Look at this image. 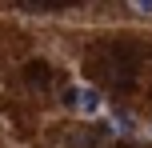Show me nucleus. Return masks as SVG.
I'll return each instance as SVG.
<instances>
[{"mask_svg": "<svg viewBox=\"0 0 152 148\" xmlns=\"http://www.w3.org/2000/svg\"><path fill=\"white\" fill-rule=\"evenodd\" d=\"M132 8H136V12H148V16H152V0H132Z\"/></svg>", "mask_w": 152, "mask_h": 148, "instance_id": "obj_5", "label": "nucleus"}, {"mask_svg": "<svg viewBox=\"0 0 152 148\" xmlns=\"http://www.w3.org/2000/svg\"><path fill=\"white\" fill-rule=\"evenodd\" d=\"M100 92L96 88H88V84H76V88H68V92H64V108L68 112H80V116H96L100 112Z\"/></svg>", "mask_w": 152, "mask_h": 148, "instance_id": "obj_2", "label": "nucleus"}, {"mask_svg": "<svg viewBox=\"0 0 152 148\" xmlns=\"http://www.w3.org/2000/svg\"><path fill=\"white\" fill-rule=\"evenodd\" d=\"M76 0H20V8L28 12H60V8H72Z\"/></svg>", "mask_w": 152, "mask_h": 148, "instance_id": "obj_3", "label": "nucleus"}, {"mask_svg": "<svg viewBox=\"0 0 152 148\" xmlns=\"http://www.w3.org/2000/svg\"><path fill=\"white\" fill-rule=\"evenodd\" d=\"M28 80H32V84H44V80H52V68H44V64H28Z\"/></svg>", "mask_w": 152, "mask_h": 148, "instance_id": "obj_4", "label": "nucleus"}, {"mask_svg": "<svg viewBox=\"0 0 152 148\" xmlns=\"http://www.w3.org/2000/svg\"><path fill=\"white\" fill-rule=\"evenodd\" d=\"M124 148H144V144H124ZM148 148H152V144H148Z\"/></svg>", "mask_w": 152, "mask_h": 148, "instance_id": "obj_6", "label": "nucleus"}, {"mask_svg": "<svg viewBox=\"0 0 152 148\" xmlns=\"http://www.w3.org/2000/svg\"><path fill=\"white\" fill-rule=\"evenodd\" d=\"M100 72L104 80H112V88H132L140 72V52L132 44H112L100 52Z\"/></svg>", "mask_w": 152, "mask_h": 148, "instance_id": "obj_1", "label": "nucleus"}]
</instances>
